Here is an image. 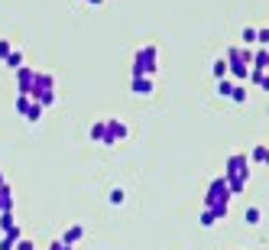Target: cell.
Listing matches in <instances>:
<instances>
[{"instance_id":"cell-1","label":"cell","mask_w":269,"mask_h":250,"mask_svg":"<svg viewBox=\"0 0 269 250\" xmlns=\"http://www.w3.org/2000/svg\"><path fill=\"white\" fill-rule=\"evenodd\" d=\"M224 179H227L230 195H240V192L247 189V182H250V159H247V153H234V156H227V166H224Z\"/></svg>"},{"instance_id":"cell-2","label":"cell","mask_w":269,"mask_h":250,"mask_svg":"<svg viewBox=\"0 0 269 250\" xmlns=\"http://www.w3.org/2000/svg\"><path fill=\"white\" fill-rule=\"evenodd\" d=\"M230 189H227V179L218 176L208 182V192H204V205H208V211L214 218H227V208H230Z\"/></svg>"},{"instance_id":"cell-3","label":"cell","mask_w":269,"mask_h":250,"mask_svg":"<svg viewBox=\"0 0 269 250\" xmlns=\"http://www.w3.org/2000/svg\"><path fill=\"white\" fill-rule=\"evenodd\" d=\"M30 97L39 107L56 104V75H49V71H36V75H33V88H30Z\"/></svg>"},{"instance_id":"cell-4","label":"cell","mask_w":269,"mask_h":250,"mask_svg":"<svg viewBox=\"0 0 269 250\" xmlns=\"http://www.w3.org/2000/svg\"><path fill=\"white\" fill-rule=\"evenodd\" d=\"M159 71V49L156 46H140L133 52V75L152 78Z\"/></svg>"},{"instance_id":"cell-5","label":"cell","mask_w":269,"mask_h":250,"mask_svg":"<svg viewBox=\"0 0 269 250\" xmlns=\"http://www.w3.org/2000/svg\"><path fill=\"white\" fill-rule=\"evenodd\" d=\"M130 137V127L123 120H104V140L101 143H107V146H114V143H120V140H127Z\"/></svg>"},{"instance_id":"cell-6","label":"cell","mask_w":269,"mask_h":250,"mask_svg":"<svg viewBox=\"0 0 269 250\" xmlns=\"http://www.w3.org/2000/svg\"><path fill=\"white\" fill-rule=\"evenodd\" d=\"M13 71H16V94H30V88H33V75H36V71H33V68H26V65L13 68Z\"/></svg>"},{"instance_id":"cell-7","label":"cell","mask_w":269,"mask_h":250,"mask_svg":"<svg viewBox=\"0 0 269 250\" xmlns=\"http://www.w3.org/2000/svg\"><path fill=\"white\" fill-rule=\"evenodd\" d=\"M152 78H143V75H133V82H130V91L133 94H152Z\"/></svg>"},{"instance_id":"cell-8","label":"cell","mask_w":269,"mask_h":250,"mask_svg":"<svg viewBox=\"0 0 269 250\" xmlns=\"http://www.w3.org/2000/svg\"><path fill=\"white\" fill-rule=\"evenodd\" d=\"M0 211H13V185L10 182L0 185Z\"/></svg>"},{"instance_id":"cell-9","label":"cell","mask_w":269,"mask_h":250,"mask_svg":"<svg viewBox=\"0 0 269 250\" xmlns=\"http://www.w3.org/2000/svg\"><path fill=\"white\" fill-rule=\"evenodd\" d=\"M82 237H85V228L82 224H71V228H65V234H62L59 240H62V244H78Z\"/></svg>"},{"instance_id":"cell-10","label":"cell","mask_w":269,"mask_h":250,"mask_svg":"<svg viewBox=\"0 0 269 250\" xmlns=\"http://www.w3.org/2000/svg\"><path fill=\"white\" fill-rule=\"evenodd\" d=\"M16 237H20V224H16V228H10V231H4V237H0V250H13Z\"/></svg>"},{"instance_id":"cell-11","label":"cell","mask_w":269,"mask_h":250,"mask_svg":"<svg viewBox=\"0 0 269 250\" xmlns=\"http://www.w3.org/2000/svg\"><path fill=\"white\" fill-rule=\"evenodd\" d=\"M266 62H269V49H266V46L253 49V59H250V65H253V68H266Z\"/></svg>"},{"instance_id":"cell-12","label":"cell","mask_w":269,"mask_h":250,"mask_svg":"<svg viewBox=\"0 0 269 250\" xmlns=\"http://www.w3.org/2000/svg\"><path fill=\"white\" fill-rule=\"evenodd\" d=\"M0 62H4L7 68H20V65H23V52H20V49H10V52H7V56L0 59Z\"/></svg>"},{"instance_id":"cell-13","label":"cell","mask_w":269,"mask_h":250,"mask_svg":"<svg viewBox=\"0 0 269 250\" xmlns=\"http://www.w3.org/2000/svg\"><path fill=\"white\" fill-rule=\"evenodd\" d=\"M42 111H46V107H39V104L33 101L30 107H26V114H23V117L30 120V123H39V120H42Z\"/></svg>"},{"instance_id":"cell-14","label":"cell","mask_w":269,"mask_h":250,"mask_svg":"<svg viewBox=\"0 0 269 250\" xmlns=\"http://www.w3.org/2000/svg\"><path fill=\"white\" fill-rule=\"evenodd\" d=\"M211 75L214 78H227V59H214V65H211Z\"/></svg>"},{"instance_id":"cell-15","label":"cell","mask_w":269,"mask_h":250,"mask_svg":"<svg viewBox=\"0 0 269 250\" xmlns=\"http://www.w3.org/2000/svg\"><path fill=\"white\" fill-rule=\"evenodd\" d=\"M30 104H33L30 94H16V101H13V107H16V114H20V117L26 114V107H30Z\"/></svg>"},{"instance_id":"cell-16","label":"cell","mask_w":269,"mask_h":250,"mask_svg":"<svg viewBox=\"0 0 269 250\" xmlns=\"http://www.w3.org/2000/svg\"><path fill=\"white\" fill-rule=\"evenodd\" d=\"M10 228H16L13 211H0V234H4V231H10Z\"/></svg>"},{"instance_id":"cell-17","label":"cell","mask_w":269,"mask_h":250,"mask_svg":"<svg viewBox=\"0 0 269 250\" xmlns=\"http://www.w3.org/2000/svg\"><path fill=\"white\" fill-rule=\"evenodd\" d=\"M240 39H244V46H253L256 42V26H244V30H240Z\"/></svg>"},{"instance_id":"cell-18","label":"cell","mask_w":269,"mask_h":250,"mask_svg":"<svg viewBox=\"0 0 269 250\" xmlns=\"http://www.w3.org/2000/svg\"><path fill=\"white\" fill-rule=\"evenodd\" d=\"M230 91H234V82H230V78H218V94L230 97Z\"/></svg>"},{"instance_id":"cell-19","label":"cell","mask_w":269,"mask_h":250,"mask_svg":"<svg viewBox=\"0 0 269 250\" xmlns=\"http://www.w3.org/2000/svg\"><path fill=\"white\" fill-rule=\"evenodd\" d=\"M107 202H111V205H123V202H127V192H123V189H111V192H107Z\"/></svg>"},{"instance_id":"cell-20","label":"cell","mask_w":269,"mask_h":250,"mask_svg":"<svg viewBox=\"0 0 269 250\" xmlns=\"http://www.w3.org/2000/svg\"><path fill=\"white\" fill-rule=\"evenodd\" d=\"M244 221H247V224H259V221H263V211H259V208H247Z\"/></svg>"},{"instance_id":"cell-21","label":"cell","mask_w":269,"mask_h":250,"mask_svg":"<svg viewBox=\"0 0 269 250\" xmlns=\"http://www.w3.org/2000/svg\"><path fill=\"white\" fill-rule=\"evenodd\" d=\"M247 159H250V163H266V146L259 143V146H256V149H253V153H250Z\"/></svg>"},{"instance_id":"cell-22","label":"cell","mask_w":269,"mask_h":250,"mask_svg":"<svg viewBox=\"0 0 269 250\" xmlns=\"http://www.w3.org/2000/svg\"><path fill=\"white\" fill-rule=\"evenodd\" d=\"M230 101H234V104H244V101H247V88L234 85V91H230Z\"/></svg>"},{"instance_id":"cell-23","label":"cell","mask_w":269,"mask_h":250,"mask_svg":"<svg viewBox=\"0 0 269 250\" xmlns=\"http://www.w3.org/2000/svg\"><path fill=\"white\" fill-rule=\"evenodd\" d=\"M91 140H94V143H101V140H104V120L91 123Z\"/></svg>"},{"instance_id":"cell-24","label":"cell","mask_w":269,"mask_h":250,"mask_svg":"<svg viewBox=\"0 0 269 250\" xmlns=\"http://www.w3.org/2000/svg\"><path fill=\"white\" fill-rule=\"evenodd\" d=\"M214 221H218V218H214V214H211L208 208H204V211L198 214V224H201V228H211V224H214Z\"/></svg>"},{"instance_id":"cell-25","label":"cell","mask_w":269,"mask_h":250,"mask_svg":"<svg viewBox=\"0 0 269 250\" xmlns=\"http://www.w3.org/2000/svg\"><path fill=\"white\" fill-rule=\"evenodd\" d=\"M13 250H36V244L30 237H16V244H13Z\"/></svg>"},{"instance_id":"cell-26","label":"cell","mask_w":269,"mask_h":250,"mask_svg":"<svg viewBox=\"0 0 269 250\" xmlns=\"http://www.w3.org/2000/svg\"><path fill=\"white\" fill-rule=\"evenodd\" d=\"M46 250H71V244H62V240H52Z\"/></svg>"},{"instance_id":"cell-27","label":"cell","mask_w":269,"mask_h":250,"mask_svg":"<svg viewBox=\"0 0 269 250\" xmlns=\"http://www.w3.org/2000/svg\"><path fill=\"white\" fill-rule=\"evenodd\" d=\"M10 49H13L10 42H7V39H0V59H4V56H7V52H10Z\"/></svg>"},{"instance_id":"cell-28","label":"cell","mask_w":269,"mask_h":250,"mask_svg":"<svg viewBox=\"0 0 269 250\" xmlns=\"http://www.w3.org/2000/svg\"><path fill=\"white\" fill-rule=\"evenodd\" d=\"M85 4H94L97 7V4H104V0H85Z\"/></svg>"},{"instance_id":"cell-29","label":"cell","mask_w":269,"mask_h":250,"mask_svg":"<svg viewBox=\"0 0 269 250\" xmlns=\"http://www.w3.org/2000/svg\"><path fill=\"white\" fill-rule=\"evenodd\" d=\"M4 182H7V179H4V172H0V185H4Z\"/></svg>"}]
</instances>
